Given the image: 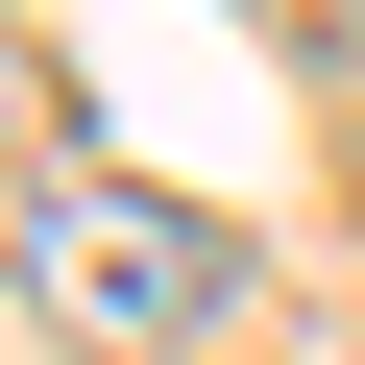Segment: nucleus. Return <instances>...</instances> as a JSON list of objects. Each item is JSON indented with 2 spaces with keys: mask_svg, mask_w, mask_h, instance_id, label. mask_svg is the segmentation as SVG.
Segmentation results:
<instances>
[{
  "mask_svg": "<svg viewBox=\"0 0 365 365\" xmlns=\"http://www.w3.org/2000/svg\"><path fill=\"white\" fill-rule=\"evenodd\" d=\"M25 292H49L98 365H170V341H220V317H244V244H220L195 195H122V170H73V195L25 220Z\"/></svg>",
  "mask_w": 365,
  "mask_h": 365,
  "instance_id": "1",
  "label": "nucleus"
},
{
  "mask_svg": "<svg viewBox=\"0 0 365 365\" xmlns=\"http://www.w3.org/2000/svg\"><path fill=\"white\" fill-rule=\"evenodd\" d=\"M341 73H365V49H341Z\"/></svg>",
  "mask_w": 365,
  "mask_h": 365,
  "instance_id": "2",
  "label": "nucleus"
}]
</instances>
